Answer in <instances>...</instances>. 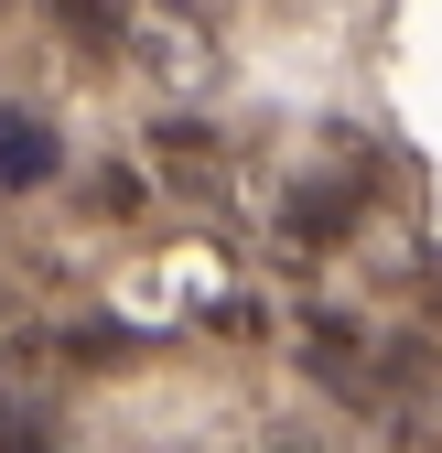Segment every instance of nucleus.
<instances>
[{
    "instance_id": "1",
    "label": "nucleus",
    "mask_w": 442,
    "mask_h": 453,
    "mask_svg": "<svg viewBox=\"0 0 442 453\" xmlns=\"http://www.w3.org/2000/svg\"><path fill=\"white\" fill-rule=\"evenodd\" d=\"M119 313H130L141 334L216 324V313H227V259H216V249H162V259H141V270L119 280Z\"/></svg>"
}]
</instances>
